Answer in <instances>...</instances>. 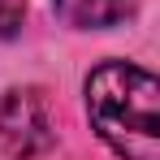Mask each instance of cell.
<instances>
[{
    "mask_svg": "<svg viewBox=\"0 0 160 160\" xmlns=\"http://www.w3.org/2000/svg\"><path fill=\"white\" fill-rule=\"evenodd\" d=\"M87 117L121 160H160V82L143 65L104 61L87 74Z\"/></svg>",
    "mask_w": 160,
    "mask_h": 160,
    "instance_id": "cell-1",
    "label": "cell"
},
{
    "mask_svg": "<svg viewBox=\"0 0 160 160\" xmlns=\"http://www.w3.org/2000/svg\"><path fill=\"white\" fill-rule=\"evenodd\" d=\"M56 143V121L52 104L39 87H13L0 100V147L13 160H35L52 152Z\"/></svg>",
    "mask_w": 160,
    "mask_h": 160,
    "instance_id": "cell-2",
    "label": "cell"
},
{
    "mask_svg": "<svg viewBox=\"0 0 160 160\" xmlns=\"http://www.w3.org/2000/svg\"><path fill=\"white\" fill-rule=\"evenodd\" d=\"M52 9L78 30H104L130 18L134 0H52Z\"/></svg>",
    "mask_w": 160,
    "mask_h": 160,
    "instance_id": "cell-3",
    "label": "cell"
},
{
    "mask_svg": "<svg viewBox=\"0 0 160 160\" xmlns=\"http://www.w3.org/2000/svg\"><path fill=\"white\" fill-rule=\"evenodd\" d=\"M22 18H26V0H0V39L18 35Z\"/></svg>",
    "mask_w": 160,
    "mask_h": 160,
    "instance_id": "cell-4",
    "label": "cell"
}]
</instances>
